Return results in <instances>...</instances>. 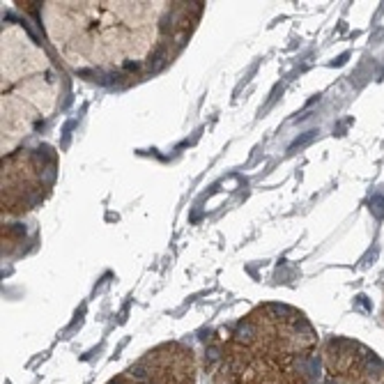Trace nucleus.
I'll return each mask as SVG.
<instances>
[{"label": "nucleus", "instance_id": "obj_1", "mask_svg": "<svg viewBox=\"0 0 384 384\" xmlns=\"http://www.w3.org/2000/svg\"><path fill=\"white\" fill-rule=\"evenodd\" d=\"M203 3H42L49 42L74 74L115 85L154 74L182 51Z\"/></svg>", "mask_w": 384, "mask_h": 384}, {"label": "nucleus", "instance_id": "obj_2", "mask_svg": "<svg viewBox=\"0 0 384 384\" xmlns=\"http://www.w3.org/2000/svg\"><path fill=\"white\" fill-rule=\"evenodd\" d=\"M318 331L299 308L260 304L226 331L217 361L219 384H304L318 354Z\"/></svg>", "mask_w": 384, "mask_h": 384}, {"label": "nucleus", "instance_id": "obj_3", "mask_svg": "<svg viewBox=\"0 0 384 384\" xmlns=\"http://www.w3.org/2000/svg\"><path fill=\"white\" fill-rule=\"evenodd\" d=\"M62 88V71L46 49L23 26H3V154L53 117Z\"/></svg>", "mask_w": 384, "mask_h": 384}, {"label": "nucleus", "instance_id": "obj_4", "mask_svg": "<svg viewBox=\"0 0 384 384\" xmlns=\"http://www.w3.org/2000/svg\"><path fill=\"white\" fill-rule=\"evenodd\" d=\"M58 177V152L51 145L14 150L3 154V200L7 217H19L39 207L51 196Z\"/></svg>", "mask_w": 384, "mask_h": 384}, {"label": "nucleus", "instance_id": "obj_5", "mask_svg": "<svg viewBox=\"0 0 384 384\" xmlns=\"http://www.w3.org/2000/svg\"><path fill=\"white\" fill-rule=\"evenodd\" d=\"M384 361L350 338H329L313 356L304 384H382Z\"/></svg>", "mask_w": 384, "mask_h": 384}, {"label": "nucleus", "instance_id": "obj_6", "mask_svg": "<svg viewBox=\"0 0 384 384\" xmlns=\"http://www.w3.org/2000/svg\"><path fill=\"white\" fill-rule=\"evenodd\" d=\"M198 359L186 343H159L106 384H196Z\"/></svg>", "mask_w": 384, "mask_h": 384}, {"label": "nucleus", "instance_id": "obj_7", "mask_svg": "<svg viewBox=\"0 0 384 384\" xmlns=\"http://www.w3.org/2000/svg\"><path fill=\"white\" fill-rule=\"evenodd\" d=\"M382 384H384V379H382Z\"/></svg>", "mask_w": 384, "mask_h": 384}]
</instances>
